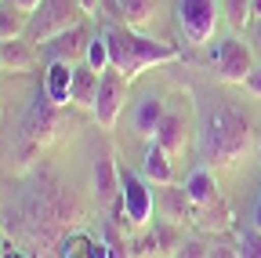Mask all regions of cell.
<instances>
[{"mask_svg": "<svg viewBox=\"0 0 261 258\" xmlns=\"http://www.w3.org/2000/svg\"><path fill=\"white\" fill-rule=\"evenodd\" d=\"M250 146V124L240 109L218 106L200 131V156L203 164H236L243 149Z\"/></svg>", "mask_w": 261, "mask_h": 258, "instance_id": "6da1fadb", "label": "cell"}, {"mask_svg": "<svg viewBox=\"0 0 261 258\" xmlns=\"http://www.w3.org/2000/svg\"><path fill=\"white\" fill-rule=\"evenodd\" d=\"M106 40H109V62H113V69H116L127 84L135 80L142 69L160 66V62H174V58H178V48L160 44V40H149V37H138L130 26H127V29H123V26L109 29Z\"/></svg>", "mask_w": 261, "mask_h": 258, "instance_id": "7a4b0ae2", "label": "cell"}, {"mask_svg": "<svg viewBox=\"0 0 261 258\" xmlns=\"http://www.w3.org/2000/svg\"><path fill=\"white\" fill-rule=\"evenodd\" d=\"M80 15H84L80 0H40L37 15H33L29 26H25V37L37 40V44H47L51 37L80 26Z\"/></svg>", "mask_w": 261, "mask_h": 258, "instance_id": "3957f363", "label": "cell"}, {"mask_svg": "<svg viewBox=\"0 0 261 258\" xmlns=\"http://www.w3.org/2000/svg\"><path fill=\"white\" fill-rule=\"evenodd\" d=\"M218 4L214 0H178V26L189 48H203L214 37Z\"/></svg>", "mask_w": 261, "mask_h": 258, "instance_id": "277c9868", "label": "cell"}, {"mask_svg": "<svg viewBox=\"0 0 261 258\" xmlns=\"http://www.w3.org/2000/svg\"><path fill=\"white\" fill-rule=\"evenodd\" d=\"M123 102H127V80L116 69H106L102 73V84H98V99L91 106V113H94V120H98L102 131H113V127H116Z\"/></svg>", "mask_w": 261, "mask_h": 258, "instance_id": "5b68a950", "label": "cell"}, {"mask_svg": "<svg viewBox=\"0 0 261 258\" xmlns=\"http://www.w3.org/2000/svg\"><path fill=\"white\" fill-rule=\"evenodd\" d=\"M211 62H214V69H218V77H221L225 84H243V80L250 77V69H254L250 48H247L243 40H236V37L221 40V44L211 51Z\"/></svg>", "mask_w": 261, "mask_h": 258, "instance_id": "8992f818", "label": "cell"}, {"mask_svg": "<svg viewBox=\"0 0 261 258\" xmlns=\"http://www.w3.org/2000/svg\"><path fill=\"white\" fill-rule=\"evenodd\" d=\"M120 204H123V218L130 225H145L152 218V193L145 189V182L135 171H120Z\"/></svg>", "mask_w": 261, "mask_h": 258, "instance_id": "52a82bcc", "label": "cell"}, {"mask_svg": "<svg viewBox=\"0 0 261 258\" xmlns=\"http://www.w3.org/2000/svg\"><path fill=\"white\" fill-rule=\"evenodd\" d=\"M55 127H58V106L47 99V91H40L37 102L29 106L25 120H22V131H25V138H33V142H47Z\"/></svg>", "mask_w": 261, "mask_h": 258, "instance_id": "ba28073f", "label": "cell"}, {"mask_svg": "<svg viewBox=\"0 0 261 258\" xmlns=\"http://www.w3.org/2000/svg\"><path fill=\"white\" fill-rule=\"evenodd\" d=\"M87 44H91V40L84 37V29L73 26V29H65V33L51 37L44 48H47V58H51V62H69V66H76V62L87 58Z\"/></svg>", "mask_w": 261, "mask_h": 258, "instance_id": "9c48e42d", "label": "cell"}, {"mask_svg": "<svg viewBox=\"0 0 261 258\" xmlns=\"http://www.w3.org/2000/svg\"><path fill=\"white\" fill-rule=\"evenodd\" d=\"M163 116H167L163 102L156 99V95H145V99H138L135 113H130V127H135V135H142V138H156Z\"/></svg>", "mask_w": 261, "mask_h": 258, "instance_id": "30bf717a", "label": "cell"}, {"mask_svg": "<svg viewBox=\"0 0 261 258\" xmlns=\"http://www.w3.org/2000/svg\"><path fill=\"white\" fill-rule=\"evenodd\" d=\"M94 193H98L102 204H113L120 197V168L113 164L109 153H102L94 160Z\"/></svg>", "mask_w": 261, "mask_h": 258, "instance_id": "8fae6325", "label": "cell"}, {"mask_svg": "<svg viewBox=\"0 0 261 258\" xmlns=\"http://www.w3.org/2000/svg\"><path fill=\"white\" fill-rule=\"evenodd\" d=\"M73 69L69 62H51L47 66V77H44V91H47V99L55 106H65L69 102V95H73Z\"/></svg>", "mask_w": 261, "mask_h": 258, "instance_id": "7c38bea8", "label": "cell"}, {"mask_svg": "<svg viewBox=\"0 0 261 258\" xmlns=\"http://www.w3.org/2000/svg\"><path fill=\"white\" fill-rule=\"evenodd\" d=\"M98 84H102V73H94L87 62H76V69H73V95H69V102L91 109L94 99H98Z\"/></svg>", "mask_w": 261, "mask_h": 258, "instance_id": "4fadbf2b", "label": "cell"}, {"mask_svg": "<svg viewBox=\"0 0 261 258\" xmlns=\"http://www.w3.org/2000/svg\"><path fill=\"white\" fill-rule=\"evenodd\" d=\"M33 44L29 40H22V37H4L0 40V66L4 69H11V73H22V69H29L33 66Z\"/></svg>", "mask_w": 261, "mask_h": 258, "instance_id": "5bb4252c", "label": "cell"}, {"mask_svg": "<svg viewBox=\"0 0 261 258\" xmlns=\"http://www.w3.org/2000/svg\"><path fill=\"white\" fill-rule=\"evenodd\" d=\"M142 171L152 185H171L174 182V168H171V153L160 149L156 142L145 149V160H142Z\"/></svg>", "mask_w": 261, "mask_h": 258, "instance_id": "9a60e30c", "label": "cell"}, {"mask_svg": "<svg viewBox=\"0 0 261 258\" xmlns=\"http://www.w3.org/2000/svg\"><path fill=\"white\" fill-rule=\"evenodd\" d=\"M185 193H189L192 207H203V204H211V200L218 197V185H214V175L207 171V164L196 168V171L185 178Z\"/></svg>", "mask_w": 261, "mask_h": 258, "instance_id": "2e32d148", "label": "cell"}, {"mask_svg": "<svg viewBox=\"0 0 261 258\" xmlns=\"http://www.w3.org/2000/svg\"><path fill=\"white\" fill-rule=\"evenodd\" d=\"M156 146H160V149H167L171 156L185 149V124H181L178 113H167V116H163L160 131H156Z\"/></svg>", "mask_w": 261, "mask_h": 258, "instance_id": "e0dca14e", "label": "cell"}, {"mask_svg": "<svg viewBox=\"0 0 261 258\" xmlns=\"http://www.w3.org/2000/svg\"><path fill=\"white\" fill-rule=\"evenodd\" d=\"M120 4V11H123V22L130 26V29H138V26H145L152 15H156V4L160 0H116Z\"/></svg>", "mask_w": 261, "mask_h": 258, "instance_id": "ac0fdd59", "label": "cell"}, {"mask_svg": "<svg viewBox=\"0 0 261 258\" xmlns=\"http://www.w3.org/2000/svg\"><path fill=\"white\" fill-rule=\"evenodd\" d=\"M62 258H113L109 247L102 240H87V237H73L62 247Z\"/></svg>", "mask_w": 261, "mask_h": 258, "instance_id": "d6986e66", "label": "cell"}, {"mask_svg": "<svg viewBox=\"0 0 261 258\" xmlns=\"http://www.w3.org/2000/svg\"><path fill=\"white\" fill-rule=\"evenodd\" d=\"M163 189H167V200H163V215H167L171 222H181V218H185V211H189V204H192V200H189V193H185V185L178 189V185L171 182V185H163Z\"/></svg>", "mask_w": 261, "mask_h": 258, "instance_id": "ffe728a7", "label": "cell"}, {"mask_svg": "<svg viewBox=\"0 0 261 258\" xmlns=\"http://www.w3.org/2000/svg\"><path fill=\"white\" fill-rule=\"evenodd\" d=\"M87 66L94 69V73H106V69H113V62H109V40H106V33H98L91 44H87Z\"/></svg>", "mask_w": 261, "mask_h": 258, "instance_id": "44dd1931", "label": "cell"}, {"mask_svg": "<svg viewBox=\"0 0 261 258\" xmlns=\"http://www.w3.org/2000/svg\"><path fill=\"white\" fill-rule=\"evenodd\" d=\"M221 11L228 15L232 29H243V26L254 18V8H250V0H221Z\"/></svg>", "mask_w": 261, "mask_h": 258, "instance_id": "7402d4cb", "label": "cell"}, {"mask_svg": "<svg viewBox=\"0 0 261 258\" xmlns=\"http://www.w3.org/2000/svg\"><path fill=\"white\" fill-rule=\"evenodd\" d=\"M236 254H240V258H261V233L254 229V225L240 229V237H236Z\"/></svg>", "mask_w": 261, "mask_h": 258, "instance_id": "603a6c76", "label": "cell"}, {"mask_svg": "<svg viewBox=\"0 0 261 258\" xmlns=\"http://www.w3.org/2000/svg\"><path fill=\"white\" fill-rule=\"evenodd\" d=\"M171 258H211V247L200 244V240H181V244L171 251Z\"/></svg>", "mask_w": 261, "mask_h": 258, "instance_id": "cb8c5ba5", "label": "cell"}, {"mask_svg": "<svg viewBox=\"0 0 261 258\" xmlns=\"http://www.w3.org/2000/svg\"><path fill=\"white\" fill-rule=\"evenodd\" d=\"M243 84H247V91L254 95V99H261V66H257V69H250V77H247Z\"/></svg>", "mask_w": 261, "mask_h": 258, "instance_id": "d4e9b609", "label": "cell"}, {"mask_svg": "<svg viewBox=\"0 0 261 258\" xmlns=\"http://www.w3.org/2000/svg\"><path fill=\"white\" fill-rule=\"evenodd\" d=\"M11 4L22 11V15H33V11H37L40 8V0H11Z\"/></svg>", "mask_w": 261, "mask_h": 258, "instance_id": "484cf974", "label": "cell"}, {"mask_svg": "<svg viewBox=\"0 0 261 258\" xmlns=\"http://www.w3.org/2000/svg\"><path fill=\"white\" fill-rule=\"evenodd\" d=\"M211 258H240L236 247H211Z\"/></svg>", "mask_w": 261, "mask_h": 258, "instance_id": "4316f807", "label": "cell"}, {"mask_svg": "<svg viewBox=\"0 0 261 258\" xmlns=\"http://www.w3.org/2000/svg\"><path fill=\"white\" fill-rule=\"evenodd\" d=\"M80 8H84V15H94L98 11V0H80Z\"/></svg>", "mask_w": 261, "mask_h": 258, "instance_id": "83f0119b", "label": "cell"}, {"mask_svg": "<svg viewBox=\"0 0 261 258\" xmlns=\"http://www.w3.org/2000/svg\"><path fill=\"white\" fill-rule=\"evenodd\" d=\"M254 229L261 233V197H257V204H254Z\"/></svg>", "mask_w": 261, "mask_h": 258, "instance_id": "f1b7e54d", "label": "cell"}, {"mask_svg": "<svg viewBox=\"0 0 261 258\" xmlns=\"http://www.w3.org/2000/svg\"><path fill=\"white\" fill-rule=\"evenodd\" d=\"M0 258H22V254H18L15 247H4V251H0Z\"/></svg>", "mask_w": 261, "mask_h": 258, "instance_id": "f546056e", "label": "cell"}, {"mask_svg": "<svg viewBox=\"0 0 261 258\" xmlns=\"http://www.w3.org/2000/svg\"><path fill=\"white\" fill-rule=\"evenodd\" d=\"M250 8H254V18H261V0H250Z\"/></svg>", "mask_w": 261, "mask_h": 258, "instance_id": "4dcf8cb0", "label": "cell"}, {"mask_svg": "<svg viewBox=\"0 0 261 258\" xmlns=\"http://www.w3.org/2000/svg\"><path fill=\"white\" fill-rule=\"evenodd\" d=\"M0 251H4V247H0Z\"/></svg>", "mask_w": 261, "mask_h": 258, "instance_id": "1f68e13d", "label": "cell"}, {"mask_svg": "<svg viewBox=\"0 0 261 258\" xmlns=\"http://www.w3.org/2000/svg\"><path fill=\"white\" fill-rule=\"evenodd\" d=\"M0 69H4V66H0Z\"/></svg>", "mask_w": 261, "mask_h": 258, "instance_id": "d6a6232c", "label": "cell"}]
</instances>
